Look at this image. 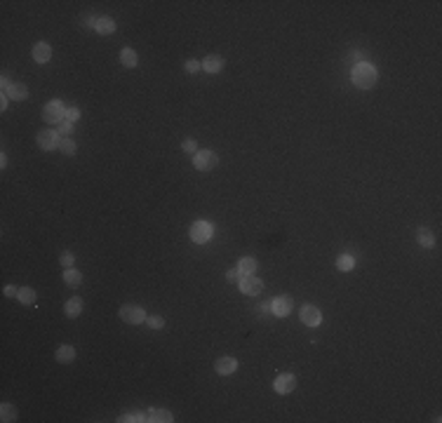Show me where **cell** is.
I'll return each mask as SVG.
<instances>
[{
  "instance_id": "6da1fadb",
  "label": "cell",
  "mask_w": 442,
  "mask_h": 423,
  "mask_svg": "<svg viewBox=\"0 0 442 423\" xmlns=\"http://www.w3.org/2000/svg\"><path fill=\"white\" fill-rule=\"evenodd\" d=\"M353 85L360 87V90H372L377 85V68L372 63H357L353 68Z\"/></svg>"
},
{
  "instance_id": "7a4b0ae2",
  "label": "cell",
  "mask_w": 442,
  "mask_h": 423,
  "mask_svg": "<svg viewBox=\"0 0 442 423\" xmlns=\"http://www.w3.org/2000/svg\"><path fill=\"white\" fill-rule=\"evenodd\" d=\"M64 116H66V108H64V104L61 101H50V104H45V108H43V120L45 122H50V125H59L61 120H64Z\"/></svg>"
},
{
  "instance_id": "3957f363",
  "label": "cell",
  "mask_w": 442,
  "mask_h": 423,
  "mask_svg": "<svg viewBox=\"0 0 442 423\" xmlns=\"http://www.w3.org/2000/svg\"><path fill=\"white\" fill-rule=\"evenodd\" d=\"M193 165H195V169H200V172H212V169L219 165V158H216V153H212V151H198L193 155Z\"/></svg>"
},
{
  "instance_id": "277c9868",
  "label": "cell",
  "mask_w": 442,
  "mask_h": 423,
  "mask_svg": "<svg viewBox=\"0 0 442 423\" xmlns=\"http://www.w3.org/2000/svg\"><path fill=\"white\" fill-rule=\"evenodd\" d=\"M237 287H240V292L247 296H257L264 289V282H261L257 275H242L240 280H237Z\"/></svg>"
},
{
  "instance_id": "5b68a950",
  "label": "cell",
  "mask_w": 442,
  "mask_h": 423,
  "mask_svg": "<svg viewBox=\"0 0 442 423\" xmlns=\"http://www.w3.org/2000/svg\"><path fill=\"white\" fill-rule=\"evenodd\" d=\"M35 141H38V146L43 148V151H54V148H59L61 137H59L57 129H43V132H38Z\"/></svg>"
},
{
  "instance_id": "8992f818",
  "label": "cell",
  "mask_w": 442,
  "mask_h": 423,
  "mask_svg": "<svg viewBox=\"0 0 442 423\" xmlns=\"http://www.w3.org/2000/svg\"><path fill=\"white\" fill-rule=\"evenodd\" d=\"M212 238V223L207 221H195L191 226V240L198 244H205L207 240Z\"/></svg>"
},
{
  "instance_id": "52a82bcc",
  "label": "cell",
  "mask_w": 442,
  "mask_h": 423,
  "mask_svg": "<svg viewBox=\"0 0 442 423\" xmlns=\"http://www.w3.org/2000/svg\"><path fill=\"white\" fill-rule=\"evenodd\" d=\"M292 306H294V301H292V296H275L273 301H270V313L278 317H285L292 313Z\"/></svg>"
},
{
  "instance_id": "ba28073f",
  "label": "cell",
  "mask_w": 442,
  "mask_h": 423,
  "mask_svg": "<svg viewBox=\"0 0 442 423\" xmlns=\"http://www.w3.org/2000/svg\"><path fill=\"white\" fill-rule=\"evenodd\" d=\"M299 317H301L303 325H308V327H318V325L323 322V313L313 306V303H306V306L299 310Z\"/></svg>"
},
{
  "instance_id": "9c48e42d",
  "label": "cell",
  "mask_w": 442,
  "mask_h": 423,
  "mask_svg": "<svg viewBox=\"0 0 442 423\" xmlns=\"http://www.w3.org/2000/svg\"><path fill=\"white\" fill-rule=\"evenodd\" d=\"M120 317H122L127 325H141V322L146 320V313H144V308H139V306H122L120 308Z\"/></svg>"
},
{
  "instance_id": "30bf717a",
  "label": "cell",
  "mask_w": 442,
  "mask_h": 423,
  "mask_svg": "<svg viewBox=\"0 0 442 423\" xmlns=\"http://www.w3.org/2000/svg\"><path fill=\"white\" fill-rule=\"evenodd\" d=\"M273 388H275V393H280V395H290V393L296 388V376H292V374H280L278 379L273 381Z\"/></svg>"
},
{
  "instance_id": "8fae6325",
  "label": "cell",
  "mask_w": 442,
  "mask_h": 423,
  "mask_svg": "<svg viewBox=\"0 0 442 423\" xmlns=\"http://www.w3.org/2000/svg\"><path fill=\"white\" fill-rule=\"evenodd\" d=\"M236 369H237L236 358H219L214 362V371L221 374V376H231V374H236Z\"/></svg>"
},
{
  "instance_id": "7c38bea8",
  "label": "cell",
  "mask_w": 442,
  "mask_h": 423,
  "mask_svg": "<svg viewBox=\"0 0 442 423\" xmlns=\"http://www.w3.org/2000/svg\"><path fill=\"white\" fill-rule=\"evenodd\" d=\"M52 59V47L47 42H35L33 45V61L38 63H47Z\"/></svg>"
},
{
  "instance_id": "4fadbf2b",
  "label": "cell",
  "mask_w": 442,
  "mask_h": 423,
  "mask_svg": "<svg viewBox=\"0 0 442 423\" xmlns=\"http://www.w3.org/2000/svg\"><path fill=\"white\" fill-rule=\"evenodd\" d=\"M203 68H205L207 73H219L221 68H224V59L219 57V54H209L203 59Z\"/></svg>"
},
{
  "instance_id": "5bb4252c",
  "label": "cell",
  "mask_w": 442,
  "mask_h": 423,
  "mask_svg": "<svg viewBox=\"0 0 442 423\" xmlns=\"http://www.w3.org/2000/svg\"><path fill=\"white\" fill-rule=\"evenodd\" d=\"M146 421H151V423H170V421H174V419H172V414L167 412V409H148V412H146Z\"/></svg>"
},
{
  "instance_id": "9a60e30c",
  "label": "cell",
  "mask_w": 442,
  "mask_h": 423,
  "mask_svg": "<svg viewBox=\"0 0 442 423\" xmlns=\"http://www.w3.org/2000/svg\"><path fill=\"white\" fill-rule=\"evenodd\" d=\"M237 273H240V277L242 275H254V271H257V259L254 256H245V259H240L237 261Z\"/></svg>"
},
{
  "instance_id": "2e32d148",
  "label": "cell",
  "mask_w": 442,
  "mask_h": 423,
  "mask_svg": "<svg viewBox=\"0 0 442 423\" xmlns=\"http://www.w3.org/2000/svg\"><path fill=\"white\" fill-rule=\"evenodd\" d=\"M54 358H57V362H61V364H71V362L76 360V348H73V346H61V348H57Z\"/></svg>"
},
{
  "instance_id": "e0dca14e",
  "label": "cell",
  "mask_w": 442,
  "mask_h": 423,
  "mask_svg": "<svg viewBox=\"0 0 442 423\" xmlns=\"http://www.w3.org/2000/svg\"><path fill=\"white\" fill-rule=\"evenodd\" d=\"M64 313L68 317H78L80 313H83V299L80 296H73V299H68L64 303Z\"/></svg>"
},
{
  "instance_id": "ac0fdd59",
  "label": "cell",
  "mask_w": 442,
  "mask_h": 423,
  "mask_svg": "<svg viewBox=\"0 0 442 423\" xmlns=\"http://www.w3.org/2000/svg\"><path fill=\"white\" fill-rule=\"evenodd\" d=\"M5 96H10V99H14V101H24L26 96H29V87L24 83H12V87L7 90V94Z\"/></svg>"
},
{
  "instance_id": "d6986e66",
  "label": "cell",
  "mask_w": 442,
  "mask_h": 423,
  "mask_svg": "<svg viewBox=\"0 0 442 423\" xmlns=\"http://www.w3.org/2000/svg\"><path fill=\"white\" fill-rule=\"evenodd\" d=\"M416 240H419L421 247H433V244H435V235H433L431 228L421 226L419 231H416Z\"/></svg>"
},
{
  "instance_id": "ffe728a7",
  "label": "cell",
  "mask_w": 442,
  "mask_h": 423,
  "mask_svg": "<svg viewBox=\"0 0 442 423\" xmlns=\"http://www.w3.org/2000/svg\"><path fill=\"white\" fill-rule=\"evenodd\" d=\"M137 61H139V59H137V52H134V50L125 47V50L120 52V63H122L125 68H134V66H137Z\"/></svg>"
},
{
  "instance_id": "44dd1931",
  "label": "cell",
  "mask_w": 442,
  "mask_h": 423,
  "mask_svg": "<svg viewBox=\"0 0 442 423\" xmlns=\"http://www.w3.org/2000/svg\"><path fill=\"white\" fill-rule=\"evenodd\" d=\"M97 33H101V35H108V33H113L116 31V21L111 19V17H101V19H97Z\"/></svg>"
},
{
  "instance_id": "7402d4cb",
  "label": "cell",
  "mask_w": 442,
  "mask_h": 423,
  "mask_svg": "<svg viewBox=\"0 0 442 423\" xmlns=\"http://www.w3.org/2000/svg\"><path fill=\"white\" fill-rule=\"evenodd\" d=\"M64 282L68 287H80V282H83V275L78 273L76 268H66V271H64Z\"/></svg>"
},
{
  "instance_id": "603a6c76",
  "label": "cell",
  "mask_w": 442,
  "mask_h": 423,
  "mask_svg": "<svg viewBox=\"0 0 442 423\" xmlns=\"http://www.w3.org/2000/svg\"><path fill=\"white\" fill-rule=\"evenodd\" d=\"M17 299L22 301L24 306H31L33 301H35V289H33V287H19V294H17Z\"/></svg>"
},
{
  "instance_id": "cb8c5ba5",
  "label": "cell",
  "mask_w": 442,
  "mask_h": 423,
  "mask_svg": "<svg viewBox=\"0 0 442 423\" xmlns=\"http://www.w3.org/2000/svg\"><path fill=\"white\" fill-rule=\"evenodd\" d=\"M336 268H339V271H344V273H348V271H353V268H355V259H353L351 254H344V256H339V259H336Z\"/></svg>"
},
{
  "instance_id": "d4e9b609",
  "label": "cell",
  "mask_w": 442,
  "mask_h": 423,
  "mask_svg": "<svg viewBox=\"0 0 442 423\" xmlns=\"http://www.w3.org/2000/svg\"><path fill=\"white\" fill-rule=\"evenodd\" d=\"M0 419L5 423H12V421H17V409L12 407L10 402H5L2 407H0Z\"/></svg>"
},
{
  "instance_id": "484cf974",
  "label": "cell",
  "mask_w": 442,
  "mask_h": 423,
  "mask_svg": "<svg viewBox=\"0 0 442 423\" xmlns=\"http://www.w3.org/2000/svg\"><path fill=\"white\" fill-rule=\"evenodd\" d=\"M59 151L64 153V155H73L76 153V141L71 137H61V141H59Z\"/></svg>"
},
{
  "instance_id": "4316f807",
  "label": "cell",
  "mask_w": 442,
  "mask_h": 423,
  "mask_svg": "<svg viewBox=\"0 0 442 423\" xmlns=\"http://www.w3.org/2000/svg\"><path fill=\"white\" fill-rule=\"evenodd\" d=\"M57 132H59V137H73V122L61 120V122L57 125Z\"/></svg>"
},
{
  "instance_id": "83f0119b",
  "label": "cell",
  "mask_w": 442,
  "mask_h": 423,
  "mask_svg": "<svg viewBox=\"0 0 442 423\" xmlns=\"http://www.w3.org/2000/svg\"><path fill=\"white\" fill-rule=\"evenodd\" d=\"M120 423H137V421H146V414H122L118 419Z\"/></svg>"
},
{
  "instance_id": "f1b7e54d",
  "label": "cell",
  "mask_w": 442,
  "mask_h": 423,
  "mask_svg": "<svg viewBox=\"0 0 442 423\" xmlns=\"http://www.w3.org/2000/svg\"><path fill=\"white\" fill-rule=\"evenodd\" d=\"M78 118H80V108H78V106H68V108H66L64 120H68V122H76Z\"/></svg>"
},
{
  "instance_id": "f546056e",
  "label": "cell",
  "mask_w": 442,
  "mask_h": 423,
  "mask_svg": "<svg viewBox=\"0 0 442 423\" xmlns=\"http://www.w3.org/2000/svg\"><path fill=\"white\" fill-rule=\"evenodd\" d=\"M183 68H186V73H198V71L203 68V63L198 61V59H188V61L183 63Z\"/></svg>"
},
{
  "instance_id": "4dcf8cb0",
  "label": "cell",
  "mask_w": 442,
  "mask_h": 423,
  "mask_svg": "<svg viewBox=\"0 0 442 423\" xmlns=\"http://www.w3.org/2000/svg\"><path fill=\"white\" fill-rule=\"evenodd\" d=\"M146 325L151 329H162L165 327V320H162L160 315H153V317H146Z\"/></svg>"
},
{
  "instance_id": "1f68e13d",
  "label": "cell",
  "mask_w": 442,
  "mask_h": 423,
  "mask_svg": "<svg viewBox=\"0 0 442 423\" xmlns=\"http://www.w3.org/2000/svg\"><path fill=\"white\" fill-rule=\"evenodd\" d=\"M59 261H61V266H64V268H73V264H76V256H73L71 252H64L61 256H59Z\"/></svg>"
},
{
  "instance_id": "d6a6232c",
  "label": "cell",
  "mask_w": 442,
  "mask_h": 423,
  "mask_svg": "<svg viewBox=\"0 0 442 423\" xmlns=\"http://www.w3.org/2000/svg\"><path fill=\"white\" fill-rule=\"evenodd\" d=\"M183 153H198V144H195V139H186V141H183Z\"/></svg>"
},
{
  "instance_id": "836d02e7",
  "label": "cell",
  "mask_w": 442,
  "mask_h": 423,
  "mask_svg": "<svg viewBox=\"0 0 442 423\" xmlns=\"http://www.w3.org/2000/svg\"><path fill=\"white\" fill-rule=\"evenodd\" d=\"M2 294L7 296V299H12V296H17V294H19V289H17V287H14V285H5V289H2Z\"/></svg>"
},
{
  "instance_id": "e575fe53",
  "label": "cell",
  "mask_w": 442,
  "mask_h": 423,
  "mask_svg": "<svg viewBox=\"0 0 442 423\" xmlns=\"http://www.w3.org/2000/svg\"><path fill=\"white\" fill-rule=\"evenodd\" d=\"M226 280H228V282H237V280H240V273H237V268L228 271V273H226Z\"/></svg>"
},
{
  "instance_id": "d590c367",
  "label": "cell",
  "mask_w": 442,
  "mask_h": 423,
  "mask_svg": "<svg viewBox=\"0 0 442 423\" xmlns=\"http://www.w3.org/2000/svg\"><path fill=\"white\" fill-rule=\"evenodd\" d=\"M259 313H264V315H266V313H270V303H261V306H259Z\"/></svg>"
},
{
  "instance_id": "8d00e7d4",
  "label": "cell",
  "mask_w": 442,
  "mask_h": 423,
  "mask_svg": "<svg viewBox=\"0 0 442 423\" xmlns=\"http://www.w3.org/2000/svg\"><path fill=\"white\" fill-rule=\"evenodd\" d=\"M7 99H10V96L2 94V101H0V111H5V108H7Z\"/></svg>"
},
{
  "instance_id": "74e56055",
  "label": "cell",
  "mask_w": 442,
  "mask_h": 423,
  "mask_svg": "<svg viewBox=\"0 0 442 423\" xmlns=\"http://www.w3.org/2000/svg\"><path fill=\"white\" fill-rule=\"evenodd\" d=\"M351 59H365V54H362V52H353V54H351Z\"/></svg>"
}]
</instances>
